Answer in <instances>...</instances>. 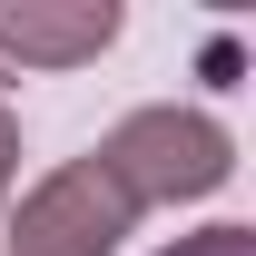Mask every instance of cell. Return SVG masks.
Wrapping results in <instances>:
<instances>
[{
	"mask_svg": "<svg viewBox=\"0 0 256 256\" xmlns=\"http://www.w3.org/2000/svg\"><path fill=\"white\" fill-rule=\"evenodd\" d=\"M158 256H256V226H197V236H178V246H158Z\"/></svg>",
	"mask_w": 256,
	"mask_h": 256,
	"instance_id": "obj_4",
	"label": "cell"
},
{
	"mask_svg": "<svg viewBox=\"0 0 256 256\" xmlns=\"http://www.w3.org/2000/svg\"><path fill=\"white\" fill-rule=\"evenodd\" d=\"M128 10L118 0H0V60L10 69H79L118 50Z\"/></svg>",
	"mask_w": 256,
	"mask_h": 256,
	"instance_id": "obj_3",
	"label": "cell"
},
{
	"mask_svg": "<svg viewBox=\"0 0 256 256\" xmlns=\"http://www.w3.org/2000/svg\"><path fill=\"white\" fill-rule=\"evenodd\" d=\"M10 188H20V118H10V98H0V207H10Z\"/></svg>",
	"mask_w": 256,
	"mask_h": 256,
	"instance_id": "obj_5",
	"label": "cell"
},
{
	"mask_svg": "<svg viewBox=\"0 0 256 256\" xmlns=\"http://www.w3.org/2000/svg\"><path fill=\"white\" fill-rule=\"evenodd\" d=\"M108 168V188L128 207H197V197H217L236 178V138H226L217 108H178V98H148V108H128L108 138L89 148Z\"/></svg>",
	"mask_w": 256,
	"mask_h": 256,
	"instance_id": "obj_1",
	"label": "cell"
},
{
	"mask_svg": "<svg viewBox=\"0 0 256 256\" xmlns=\"http://www.w3.org/2000/svg\"><path fill=\"white\" fill-rule=\"evenodd\" d=\"M138 207L108 188V168L98 158H60L20 197V217H10V256H118Z\"/></svg>",
	"mask_w": 256,
	"mask_h": 256,
	"instance_id": "obj_2",
	"label": "cell"
}]
</instances>
